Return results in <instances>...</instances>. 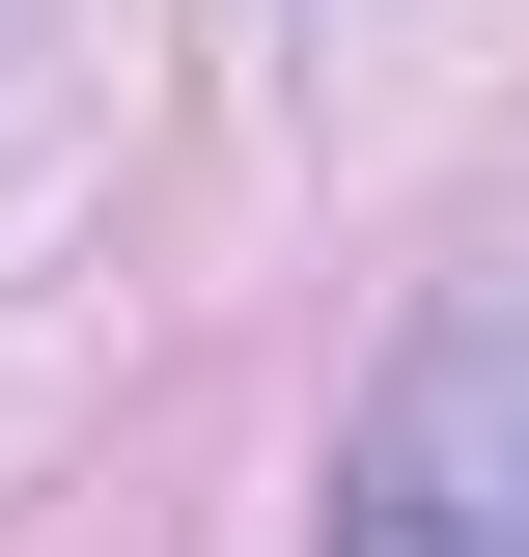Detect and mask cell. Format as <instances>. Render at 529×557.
Returning a JSON list of instances; mask_svg holds the SVG:
<instances>
[{
  "label": "cell",
  "mask_w": 529,
  "mask_h": 557,
  "mask_svg": "<svg viewBox=\"0 0 529 557\" xmlns=\"http://www.w3.org/2000/svg\"><path fill=\"white\" fill-rule=\"evenodd\" d=\"M334 557H529V307H418L362 446H334Z\"/></svg>",
  "instance_id": "cell-1"
}]
</instances>
